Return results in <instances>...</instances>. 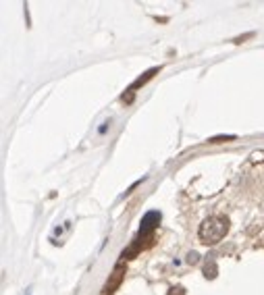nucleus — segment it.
Instances as JSON below:
<instances>
[{
	"mask_svg": "<svg viewBox=\"0 0 264 295\" xmlns=\"http://www.w3.org/2000/svg\"><path fill=\"white\" fill-rule=\"evenodd\" d=\"M169 295H185V289L183 287H173Z\"/></svg>",
	"mask_w": 264,
	"mask_h": 295,
	"instance_id": "obj_7",
	"label": "nucleus"
},
{
	"mask_svg": "<svg viewBox=\"0 0 264 295\" xmlns=\"http://www.w3.org/2000/svg\"><path fill=\"white\" fill-rule=\"evenodd\" d=\"M160 212L158 210H150L148 214L141 218V222H139V235L141 237H150L152 239V233H154L156 229H158V225H160Z\"/></svg>",
	"mask_w": 264,
	"mask_h": 295,
	"instance_id": "obj_2",
	"label": "nucleus"
},
{
	"mask_svg": "<svg viewBox=\"0 0 264 295\" xmlns=\"http://www.w3.org/2000/svg\"><path fill=\"white\" fill-rule=\"evenodd\" d=\"M227 233H229V218L215 214V216H208L200 225L198 237H200L202 243H206V246H215V243H219Z\"/></svg>",
	"mask_w": 264,
	"mask_h": 295,
	"instance_id": "obj_1",
	"label": "nucleus"
},
{
	"mask_svg": "<svg viewBox=\"0 0 264 295\" xmlns=\"http://www.w3.org/2000/svg\"><path fill=\"white\" fill-rule=\"evenodd\" d=\"M231 139H235V135H220V137H212L210 144H220V141H231Z\"/></svg>",
	"mask_w": 264,
	"mask_h": 295,
	"instance_id": "obj_6",
	"label": "nucleus"
},
{
	"mask_svg": "<svg viewBox=\"0 0 264 295\" xmlns=\"http://www.w3.org/2000/svg\"><path fill=\"white\" fill-rule=\"evenodd\" d=\"M123 277H125V266H123V262H119V264H117V268L113 270V274H110V279L106 281V285H104L102 293H104V295L115 293V289H117L119 285H121V281H123Z\"/></svg>",
	"mask_w": 264,
	"mask_h": 295,
	"instance_id": "obj_3",
	"label": "nucleus"
},
{
	"mask_svg": "<svg viewBox=\"0 0 264 295\" xmlns=\"http://www.w3.org/2000/svg\"><path fill=\"white\" fill-rule=\"evenodd\" d=\"M158 71H160V67H154V69H150V71H146L144 75H141V77H137V79L133 81V84L129 85V91H135L137 87H141V85H144V84H148V81H150L152 77H154V75L158 73Z\"/></svg>",
	"mask_w": 264,
	"mask_h": 295,
	"instance_id": "obj_4",
	"label": "nucleus"
},
{
	"mask_svg": "<svg viewBox=\"0 0 264 295\" xmlns=\"http://www.w3.org/2000/svg\"><path fill=\"white\" fill-rule=\"evenodd\" d=\"M198 258H200L198 253H196V252H191L189 256H187V262H189V264H196V262H198Z\"/></svg>",
	"mask_w": 264,
	"mask_h": 295,
	"instance_id": "obj_8",
	"label": "nucleus"
},
{
	"mask_svg": "<svg viewBox=\"0 0 264 295\" xmlns=\"http://www.w3.org/2000/svg\"><path fill=\"white\" fill-rule=\"evenodd\" d=\"M204 274H206V279H215L217 274H219V268H217V264H215V262H208L206 266H204Z\"/></svg>",
	"mask_w": 264,
	"mask_h": 295,
	"instance_id": "obj_5",
	"label": "nucleus"
}]
</instances>
